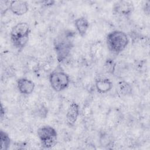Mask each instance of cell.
I'll return each mask as SVG.
<instances>
[{
  "mask_svg": "<svg viewBox=\"0 0 150 150\" xmlns=\"http://www.w3.org/2000/svg\"><path fill=\"white\" fill-rule=\"evenodd\" d=\"M73 33L69 32H65L55 38L53 45L59 62L64 61L70 54L73 47Z\"/></svg>",
  "mask_w": 150,
  "mask_h": 150,
  "instance_id": "6da1fadb",
  "label": "cell"
},
{
  "mask_svg": "<svg viewBox=\"0 0 150 150\" xmlns=\"http://www.w3.org/2000/svg\"><path fill=\"white\" fill-rule=\"evenodd\" d=\"M30 29L26 22H19L11 29L10 36L13 45L19 50L22 49L27 44Z\"/></svg>",
  "mask_w": 150,
  "mask_h": 150,
  "instance_id": "7a4b0ae2",
  "label": "cell"
},
{
  "mask_svg": "<svg viewBox=\"0 0 150 150\" xmlns=\"http://www.w3.org/2000/svg\"><path fill=\"white\" fill-rule=\"evenodd\" d=\"M128 43L129 39L127 35L121 30H113L106 37V43L108 50L115 54L122 52Z\"/></svg>",
  "mask_w": 150,
  "mask_h": 150,
  "instance_id": "3957f363",
  "label": "cell"
},
{
  "mask_svg": "<svg viewBox=\"0 0 150 150\" xmlns=\"http://www.w3.org/2000/svg\"><path fill=\"white\" fill-rule=\"evenodd\" d=\"M49 82L52 88L56 92L66 89L70 82L69 76L61 68H56L49 74Z\"/></svg>",
  "mask_w": 150,
  "mask_h": 150,
  "instance_id": "277c9868",
  "label": "cell"
},
{
  "mask_svg": "<svg viewBox=\"0 0 150 150\" xmlns=\"http://www.w3.org/2000/svg\"><path fill=\"white\" fill-rule=\"evenodd\" d=\"M37 134L44 148H51L57 143V133L56 129L50 125H43L39 128Z\"/></svg>",
  "mask_w": 150,
  "mask_h": 150,
  "instance_id": "5b68a950",
  "label": "cell"
},
{
  "mask_svg": "<svg viewBox=\"0 0 150 150\" xmlns=\"http://www.w3.org/2000/svg\"><path fill=\"white\" fill-rule=\"evenodd\" d=\"M79 114V105L75 101H72L70 104L66 114V121L69 127H73L74 126Z\"/></svg>",
  "mask_w": 150,
  "mask_h": 150,
  "instance_id": "8992f818",
  "label": "cell"
},
{
  "mask_svg": "<svg viewBox=\"0 0 150 150\" xmlns=\"http://www.w3.org/2000/svg\"><path fill=\"white\" fill-rule=\"evenodd\" d=\"M9 9L13 14L18 16H22L28 12L29 5L26 1H12L9 2Z\"/></svg>",
  "mask_w": 150,
  "mask_h": 150,
  "instance_id": "52a82bcc",
  "label": "cell"
},
{
  "mask_svg": "<svg viewBox=\"0 0 150 150\" xmlns=\"http://www.w3.org/2000/svg\"><path fill=\"white\" fill-rule=\"evenodd\" d=\"M17 87L21 94L29 95L33 93L35 84L33 81L27 78L21 77L17 80Z\"/></svg>",
  "mask_w": 150,
  "mask_h": 150,
  "instance_id": "ba28073f",
  "label": "cell"
},
{
  "mask_svg": "<svg viewBox=\"0 0 150 150\" xmlns=\"http://www.w3.org/2000/svg\"><path fill=\"white\" fill-rule=\"evenodd\" d=\"M112 81L106 77L98 78L95 81L96 88L100 94H105L109 92L112 89Z\"/></svg>",
  "mask_w": 150,
  "mask_h": 150,
  "instance_id": "9c48e42d",
  "label": "cell"
},
{
  "mask_svg": "<svg viewBox=\"0 0 150 150\" xmlns=\"http://www.w3.org/2000/svg\"><path fill=\"white\" fill-rule=\"evenodd\" d=\"M133 4L130 1H120L117 2L114 7V11L122 15H129L133 11Z\"/></svg>",
  "mask_w": 150,
  "mask_h": 150,
  "instance_id": "30bf717a",
  "label": "cell"
},
{
  "mask_svg": "<svg viewBox=\"0 0 150 150\" xmlns=\"http://www.w3.org/2000/svg\"><path fill=\"white\" fill-rule=\"evenodd\" d=\"M74 25L79 34L81 37L85 36L90 26L87 19L83 16L78 18L74 21Z\"/></svg>",
  "mask_w": 150,
  "mask_h": 150,
  "instance_id": "8fae6325",
  "label": "cell"
},
{
  "mask_svg": "<svg viewBox=\"0 0 150 150\" xmlns=\"http://www.w3.org/2000/svg\"><path fill=\"white\" fill-rule=\"evenodd\" d=\"M103 50V46L100 42H96L90 46V53L91 57L98 59L101 57Z\"/></svg>",
  "mask_w": 150,
  "mask_h": 150,
  "instance_id": "7c38bea8",
  "label": "cell"
},
{
  "mask_svg": "<svg viewBox=\"0 0 150 150\" xmlns=\"http://www.w3.org/2000/svg\"><path fill=\"white\" fill-rule=\"evenodd\" d=\"M1 139V149L7 150L11 145V138L9 135L5 131L1 130L0 131Z\"/></svg>",
  "mask_w": 150,
  "mask_h": 150,
  "instance_id": "4fadbf2b",
  "label": "cell"
},
{
  "mask_svg": "<svg viewBox=\"0 0 150 150\" xmlns=\"http://www.w3.org/2000/svg\"><path fill=\"white\" fill-rule=\"evenodd\" d=\"M118 88L120 94L123 96L130 94L132 91L131 86L125 81H120L118 83Z\"/></svg>",
  "mask_w": 150,
  "mask_h": 150,
  "instance_id": "5bb4252c",
  "label": "cell"
},
{
  "mask_svg": "<svg viewBox=\"0 0 150 150\" xmlns=\"http://www.w3.org/2000/svg\"><path fill=\"white\" fill-rule=\"evenodd\" d=\"M44 2L45 3V5H47V6H51V5H53V4L54 3V1H45Z\"/></svg>",
  "mask_w": 150,
  "mask_h": 150,
  "instance_id": "9a60e30c",
  "label": "cell"
}]
</instances>
